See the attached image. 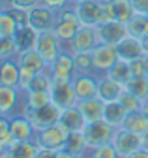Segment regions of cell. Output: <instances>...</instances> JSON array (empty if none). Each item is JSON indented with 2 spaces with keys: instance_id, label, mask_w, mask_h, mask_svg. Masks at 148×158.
I'll return each mask as SVG.
<instances>
[{
  "instance_id": "cell-53",
  "label": "cell",
  "mask_w": 148,
  "mask_h": 158,
  "mask_svg": "<svg viewBox=\"0 0 148 158\" xmlns=\"http://www.w3.org/2000/svg\"><path fill=\"white\" fill-rule=\"evenodd\" d=\"M75 158H88V154H86V156H75Z\"/></svg>"
},
{
  "instance_id": "cell-50",
  "label": "cell",
  "mask_w": 148,
  "mask_h": 158,
  "mask_svg": "<svg viewBox=\"0 0 148 158\" xmlns=\"http://www.w3.org/2000/svg\"><path fill=\"white\" fill-rule=\"evenodd\" d=\"M8 10V6H6V0H0V13L2 11H6Z\"/></svg>"
},
{
  "instance_id": "cell-42",
  "label": "cell",
  "mask_w": 148,
  "mask_h": 158,
  "mask_svg": "<svg viewBox=\"0 0 148 158\" xmlns=\"http://www.w3.org/2000/svg\"><path fill=\"white\" fill-rule=\"evenodd\" d=\"M41 4L43 6H47V8H53V10H62V8H66V6H69L71 2L69 0H41Z\"/></svg>"
},
{
  "instance_id": "cell-27",
  "label": "cell",
  "mask_w": 148,
  "mask_h": 158,
  "mask_svg": "<svg viewBox=\"0 0 148 158\" xmlns=\"http://www.w3.org/2000/svg\"><path fill=\"white\" fill-rule=\"evenodd\" d=\"M120 128H126L129 132H133V134H139L142 135L146 130H148V117L139 109V111H131V113H127L126 115V121Z\"/></svg>"
},
{
  "instance_id": "cell-2",
  "label": "cell",
  "mask_w": 148,
  "mask_h": 158,
  "mask_svg": "<svg viewBox=\"0 0 148 158\" xmlns=\"http://www.w3.org/2000/svg\"><path fill=\"white\" fill-rule=\"evenodd\" d=\"M116 128L111 126L107 121H94V123H86L84 128H83V134H84V139L88 143V149H96V147H101V145H107L113 139Z\"/></svg>"
},
{
  "instance_id": "cell-40",
  "label": "cell",
  "mask_w": 148,
  "mask_h": 158,
  "mask_svg": "<svg viewBox=\"0 0 148 158\" xmlns=\"http://www.w3.org/2000/svg\"><path fill=\"white\" fill-rule=\"evenodd\" d=\"M41 0H6L8 8H15V10H23V11H30L36 6H40Z\"/></svg>"
},
{
  "instance_id": "cell-33",
  "label": "cell",
  "mask_w": 148,
  "mask_h": 158,
  "mask_svg": "<svg viewBox=\"0 0 148 158\" xmlns=\"http://www.w3.org/2000/svg\"><path fill=\"white\" fill-rule=\"evenodd\" d=\"M107 75H109L111 79H115V81L122 83L124 87H126V83L129 81V79L133 77L131 68H129V62H127V60H122V58H118V62L107 72Z\"/></svg>"
},
{
  "instance_id": "cell-43",
  "label": "cell",
  "mask_w": 148,
  "mask_h": 158,
  "mask_svg": "<svg viewBox=\"0 0 148 158\" xmlns=\"http://www.w3.org/2000/svg\"><path fill=\"white\" fill-rule=\"evenodd\" d=\"M131 6H133L135 13L148 15V0H131Z\"/></svg>"
},
{
  "instance_id": "cell-16",
  "label": "cell",
  "mask_w": 148,
  "mask_h": 158,
  "mask_svg": "<svg viewBox=\"0 0 148 158\" xmlns=\"http://www.w3.org/2000/svg\"><path fill=\"white\" fill-rule=\"evenodd\" d=\"M126 87L115 79H111L107 73L99 75L98 79V98L103 104H111V102H118L120 96L124 94Z\"/></svg>"
},
{
  "instance_id": "cell-12",
  "label": "cell",
  "mask_w": 148,
  "mask_h": 158,
  "mask_svg": "<svg viewBox=\"0 0 148 158\" xmlns=\"http://www.w3.org/2000/svg\"><path fill=\"white\" fill-rule=\"evenodd\" d=\"M28 25L32 28H36L38 32L54 30V25H56V10L47 8L43 4L36 6L34 10L28 11Z\"/></svg>"
},
{
  "instance_id": "cell-48",
  "label": "cell",
  "mask_w": 148,
  "mask_h": 158,
  "mask_svg": "<svg viewBox=\"0 0 148 158\" xmlns=\"http://www.w3.org/2000/svg\"><path fill=\"white\" fill-rule=\"evenodd\" d=\"M141 111L148 117V98H146V100H142V104H141Z\"/></svg>"
},
{
  "instance_id": "cell-19",
  "label": "cell",
  "mask_w": 148,
  "mask_h": 158,
  "mask_svg": "<svg viewBox=\"0 0 148 158\" xmlns=\"http://www.w3.org/2000/svg\"><path fill=\"white\" fill-rule=\"evenodd\" d=\"M58 124L69 134V132H81V130L84 128L86 121H84L81 109H79L77 106H71V107H68V109H62V115H60Z\"/></svg>"
},
{
  "instance_id": "cell-51",
  "label": "cell",
  "mask_w": 148,
  "mask_h": 158,
  "mask_svg": "<svg viewBox=\"0 0 148 158\" xmlns=\"http://www.w3.org/2000/svg\"><path fill=\"white\" fill-rule=\"evenodd\" d=\"M0 158H6V151H2V149H0Z\"/></svg>"
},
{
  "instance_id": "cell-37",
  "label": "cell",
  "mask_w": 148,
  "mask_h": 158,
  "mask_svg": "<svg viewBox=\"0 0 148 158\" xmlns=\"http://www.w3.org/2000/svg\"><path fill=\"white\" fill-rule=\"evenodd\" d=\"M13 143V137L10 132V118L8 117H0V149L6 151Z\"/></svg>"
},
{
  "instance_id": "cell-10",
  "label": "cell",
  "mask_w": 148,
  "mask_h": 158,
  "mask_svg": "<svg viewBox=\"0 0 148 158\" xmlns=\"http://www.w3.org/2000/svg\"><path fill=\"white\" fill-rule=\"evenodd\" d=\"M49 94H51V102L60 109L77 106V94H75V89H73V79L71 81H53Z\"/></svg>"
},
{
  "instance_id": "cell-20",
  "label": "cell",
  "mask_w": 148,
  "mask_h": 158,
  "mask_svg": "<svg viewBox=\"0 0 148 158\" xmlns=\"http://www.w3.org/2000/svg\"><path fill=\"white\" fill-rule=\"evenodd\" d=\"M38 38H40V32L32 28L28 23L26 25H21L17 28L13 40H15V45H17V51L23 53V51H30V49H36V44H38Z\"/></svg>"
},
{
  "instance_id": "cell-23",
  "label": "cell",
  "mask_w": 148,
  "mask_h": 158,
  "mask_svg": "<svg viewBox=\"0 0 148 158\" xmlns=\"http://www.w3.org/2000/svg\"><path fill=\"white\" fill-rule=\"evenodd\" d=\"M19 81H21V68L15 58L0 62V85L19 89Z\"/></svg>"
},
{
  "instance_id": "cell-3",
  "label": "cell",
  "mask_w": 148,
  "mask_h": 158,
  "mask_svg": "<svg viewBox=\"0 0 148 158\" xmlns=\"http://www.w3.org/2000/svg\"><path fill=\"white\" fill-rule=\"evenodd\" d=\"M21 113L28 117V121L34 124L36 132H38V130L47 128V126L58 124L60 115H62V109L56 107L53 102H49L47 106H41V107H38V109H23Z\"/></svg>"
},
{
  "instance_id": "cell-46",
  "label": "cell",
  "mask_w": 148,
  "mask_h": 158,
  "mask_svg": "<svg viewBox=\"0 0 148 158\" xmlns=\"http://www.w3.org/2000/svg\"><path fill=\"white\" fill-rule=\"evenodd\" d=\"M141 141H142V149H144V151H148V130L141 135Z\"/></svg>"
},
{
  "instance_id": "cell-45",
  "label": "cell",
  "mask_w": 148,
  "mask_h": 158,
  "mask_svg": "<svg viewBox=\"0 0 148 158\" xmlns=\"http://www.w3.org/2000/svg\"><path fill=\"white\" fill-rule=\"evenodd\" d=\"M127 158H148V151H144V149H139L137 152H133L131 156H127Z\"/></svg>"
},
{
  "instance_id": "cell-11",
  "label": "cell",
  "mask_w": 148,
  "mask_h": 158,
  "mask_svg": "<svg viewBox=\"0 0 148 158\" xmlns=\"http://www.w3.org/2000/svg\"><path fill=\"white\" fill-rule=\"evenodd\" d=\"M23 109V90L0 85V117H13Z\"/></svg>"
},
{
  "instance_id": "cell-39",
  "label": "cell",
  "mask_w": 148,
  "mask_h": 158,
  "mask_svg": "<svg viewBox=\"0 0 148 158\" xmlns=\"http://www.w3.org/2000/svg\"><path fill=\"white\" fill-rule=\"evenodd\" d=\"M118 102L127 109V113H131V111H139V109H141V104H142L135 94L127 92V90H124V94L120 96V100H118Z\"/></svg>"
},
{
  "instance_id": "cell-24",
  "label": "cell",
  "mask_w": 148,
  "mask_h": 158,
  "mask_svg": "<svg viewBox=\"0 0 148 158\" xmlns=\"http://www.w3.org/2000/svg\"><path fill=\"white\" fill-rule=\"evenodd\" d=\"M40 147L34 139L32 141H13L6 149V158H36Z\"/></svg>"
},
{
  "instance_id": "cell-52",
  "label": "cell",
  "mask_w": 148,
  "mask_h": 158,
  "mask_svg": "<svg viewBox=\"0 0 148 158\" xmlns=\"http://www.w3.org/2000/svg\"><path fill=\"white\" fill-rule=\"evenodd\" d=\"M69 2H71V4H75V2H83V0H69Z\"/></svg>"
},
{
  "instance_id": "cell-8",
  "label": "cell",
  "mask_w": 148,
  "mask_h": 158,
  "mask_svg": "<svg viewBox=\"0 0 148 158\" xmlns=\"http://www.w3.org/2000/svg\"><path fill=\"white\" fill-rule=\"evenodd\" d=\"M98 44L99 42H98L96 28H92V27H81L77 30V34L64 45V49L68 53H71V55H75V53H92V49H94Z\"/></svg>"
},
{
  "instance_id": "cell-31",
  "label": "cell",
  "mask_w": 148,
  "mask_h": 158,
  "mask_svg": "<svg viewBox=\"0 0 148 158\" xmlns=\"http://www.w3.org/2000/svg\"><path fill=\"white\" fill-rule=\"evenodd\" d=\"M73 68H75V75L96 73L94 60H92V53H75L73 55Z\"/></svg>"
},
{
  "instance_id": "cell-36",
  "label": "cell",
  "mask_w": 148,
  "mask_h": 158,
  "mask_svg": "<svg viewBox=\"0 0 148 158\" xmlns=\"http://www.w3.org/2000/svg\"><path fill=\"white\" fill-rule=\"evenodd\" d=\"M17 45L15 40L11 36H0V62L2 60H10V58L17 56Z\"/></svg>"
},
{
  "instance_id": "cell-15",
  "label": "cell",
  "mask_w": 148,
  "mask_h": 158,
  "mask_svg": "<svg viewBox=\"0 0 148 158\" xmlns=\"http://www.w3.org/2000/svg\"><path fill=\"white\" fill-rule=\"evenodd\" d=\"M49 72L53 75V81H71L75 77V68H73V55L66 49L58 55V58L49 66Z\"/></svg>"
},
{
  "instance_id": "cell-21",
  "label": "cell",
  "mask_w": 148,
  "mask_h": 158,
  "mask_svg": "<svg viewBox=\"0 0 148 158\" xmlns=\"http://www.w3.org/2000/svg\"><path fill=\"white\" fill-rule=\"evenodd\" d=\"M17 64H19L21 70H26V72H32V73H40L47 68L45 60L40 56V53L36 49H30V51H23V53H17L15 56Z\"/></svg>"
},
{
  "instance_id": "cell-6",
  "label": "cell",
  "mask_w": 148,
  "mask_h": 158,
  "mask_svg": "<svg viewBox=\"0 0 148 158\" xmlns=\"http://www.w3.org/2000/svg\"><path fill=\"white\" fill-rule=\"evenodd\" d=\"M73 10L77 11L83 27L96 28L101 23V17H103V0H83V2H75Z\"/></svg>"
},
{
  "instance_id": "cell-47",
  "label": "cell",
  "mask_w": 148,
  "mask_h": 158,
  "mask_svg": "<svg viewBox=\"0 0 148 158\" xmlns=\"http://www.w3.org/2000/svg\"><path fill=\"white\" fill-rule=\"evenodd\" d=\"M58 158H75V156L69 154L68 151H64V149H62V151H58Z\"/></svg>"
},
{
  "instance_id": "cell-5",
  "label": "cell",
  "mask_w": 148,
  "mask_h": 158,
  "mask_svg": "<svg viewBox=\"0 0 148 158\" xmlns=\"http://www.w3.org/2000/svg\"><path fill=\"white\" fill-rule=\"evenodd\" d=\"M111 145L115 147V151H116V154L120 158H127V156H131L133 152H137L139 149H142L141 135L129 132L126 128H116L113 139H111Z\"/></svg>"
},
{
  "instance_id": "cell-32",
  "label": "cell",
  "mask_w": 148,
  "mask_h": 158,
  "mask_svg": "<svg viewBox=\"0 0 148 158\" xmlns=\"http://www.w3.org/2000/svg\"><path fill=\"white\" fill-rule=\"evenodd\" d=\"M126 90L135 94L141 102L146 100V98H148V77L146 75H133L126 83Z\"/></svg>"
},
{
  "instance_id": "cell-38",
  "label": "cell",
  "mask_w": 148,
  "mask_h": 158,
  "mask_svg": "<svg viewBox=\"0 0 148 158\" xmlns=\"http://www.w3.org/2000/svg\"><path fill=\"white\" fill-rule=\"evenodd\" d=\"M88 158H120V156L116 154L113 145L107 143V145H101V147H96V149H90Z\"/></svg>"
},
{
  "instance_id": "cell-18",
  "label": "cell",
  "mask_w": 148,
  "mask_h": 158,
  "mask_svg": "<svg viewBox=\"0 0 148 158\" xmlns=\"http://www.w3.org/2000/svg\"><path fill=\"white\" fill-rule=\"evenodd\" d=\"M116 51H118V56L122 58V60H127V62H131V60H135V58H141V56L146 55L142 40L133 38V36H126L116 45Z\"/></svg>"
},
{
  "instance_id": "cell-28",
  "label": "cell",
  "mask_w": 148,
  "mask_h": 158,
  "mask_svg": "<svg viewBox=\"0 0 148 158\" xmlns=\"http://www.w3.org/2000/svg\"><path fill=\"white\" fill-rule=\"evenodd\" d=\"M51 102V94L45 90H25L23 92V109H38ZM21 109V111H23Z\"/></svg>"
},
{
  "instance_id": "cell-25",
  "label": "cell",
  "mask_w": 148,
  "mask_h": 158,
  "mask_svg": "<svg viewBox=\"0 0 148 158\" xmlns=\"http://www.w3.org/2000/svg\"><path fill=\"white\" fill-rule=\"evenodd\" d=\"M64 151H68L73 156H86L88 154V143L84 139V134L81 132H69L66 137V143H64Z\"/></svg>"
},
{
  "instance_id": "cell-26",
  "label": "cell",
  "mask_w": 148,
  "mask_h": 158,
  "mask_svg": "<svg viewBox=\"0 0 148 158\" xmlns=\"http://www.w3.org/2000/svg\"><path fill=\"white\" fill-rule=\"evenodd\" d=\"M126 115H127V109L120 104V102H111V104H105V111H103V121H107L111 126L115 128H120L126 121Z\"/></svg>"
},
{
  "instance_id": "cell-54",
  "label": "cell",
  "mask_w": 148,
  "mask_h": 158,
  "mask_svg": "<svg viewBox=\"0 0 148 158\" xmlns=\"http://www.w3.org/2000/svg\"><path fill=\"white\" fill-rule=\"evenodd\" d=\"M146 77H148V64H146Z\"/></svg>"
},
{
  "instance_id": "cell-29",
  "label": "cell",
  "mask_w": 148,
  "mask_h": 158,
  "mask_svg": "<svg viewBox=\"0 0 148 158\" xmlns=\"http://www.w3.org/2000/svg\"><path fill=\"white\" fill-rule=\"evenodd\" d=\"M126 28H127V36L142 40L148 34V15L133 13L131 17H129V21L126 23Z\"/></svg>"
},
{
  "instance_id": "cell-13",
  "label": "cell",
  "mask_w": 148,
  "mask_h": 158,
  "mask_svg": "<svg viewBox=\"0 0 148 158\" xmlns=\"http://www.w3.org/2000/svg\"><path fill=\"white\" fill-rule=\"evenodd\" d=\"M96 34H98V42L99 44L118 45L122 40L127 36V28H126V23L107 21V23H99L96 27Z\"/></svg>"
},
{
  "instance_id": "cell-41",
  "label": "cell",
  "mask_w": 148,
  "mask_h": 158,
  "mask_svg": "<svg viewBox=\"0 0 148 158\" xmlns=\"http://www.w3.org/2000/svg\"><path fill=\"white\" fill-rule=\"evenodd\" d=\"M146 64H148V55L135 58V60L129 62V68H131L133 75H146Z\"/></svg>"
},
{
  "instance_id": "cell-7",
  "label": "cell",
  "mask_w": 148,
  "mask_h": 158,
  "mask_svg": "<svg viewBox=\"0 0 148 158\" xmlns=\"http://www.w3.org/2000/svg\"><path fill=\"white\" fill-rule=\"evenodd\" d=\"M66 137H68V132H66L60 124H53V126H47V128H43V130H38V132H36L34 141L38 143L40 149L62 151V149H64V143H66Z\"/></svg>"
},
{
  "instance_id": "cell-30",
  "label": "cell",
  "mask_w": 148,
  "mask_h": 158,
  "mask_svg": "<svg viewBox=\"0 0 148 158\" xmlns=\"http://www.w3.org/2000/svg\"><path fill=\"white\" fill-rule=\"evenodd\" d=\"M107 4L111 8V13H113L115 21H120V23H127L129 17L135 13L131 0H107Z\"/></svg>"
},
{
  "instance_id": "cell-17",
  "label": "cell",
  "mask_w": 148,
  "mask_h": 158,
  "mask_svg": "<svg viewBox=\"0 0 148 158\" xmlns=\"http://www.w3.org/2000/svg\"><path fill=\"white\" fill-rule=\"evenodd\" d=\"M98 79H99L98 73L73 77V89H75V94H77V102L98 96Z\"/></svg>"
},
{
  "instance_id": "cell-14",
  "label": "cell",
  "mask_w": 148,
  "mask_h": 158,
  "mask_svg": "<svg viewBox=\"0 0 148 158\" xmlns=\"http://www.w3.org/2000/svg\"><path fill=\"white\" fill-rule=\"evenodd\" d=\"M10 132L13 141H32L36 137V128L23 113H15L10 117Z\"/></svg>"
},
{
  "instance_id": "cell-1",
  "label": "cell",
  "mask_w": 148,
  "mask_h": 158,
  "mask_svg": "<svg viewBox=\"0 0 148 158\" xmlns=\"http://www.w3.org/2000/svg\"><path fill=\"white\" fill-rule=\"evenodd\" d=\"M81 21H79V15L77 11L73 10V4L62 8L56 11V25H54V34H56L60 40H62V44L66 45L69 40L77 34V30L81 28Z\"/></svg>"
},
{
  "instance_id": "cell-34",
  "label": "cell",
  "mask_w": 148,
  "mask_h": 158,
  "mask_svg": "<svg viewBox=\"0 0 148 158\" xmlns=\"http://www.w3.org/2000/svg\"><path fill=\"white\" fill-rule=\"evenodd\" d=\"M19 27H21V25L17 23V19H15L8 10L0 13V36H11V38H13Z\"/></svg>"
},
{
  "instance_id": "cell-55",
  "label": "cell",
  "mask_w": 148,
  "mask_h": 158,
  "mask_svg": "<svg viewBox=\"0 0 148 158\" xmlns=\"http://www.w3.org/2000/svg\"><path fill=\"white\" fill-rule=\"evenodd\" d=\"M103 2H107V0H103Z\"/></svg>"
},
{
  "instance_id": "cell-35",
  "label": "cell",
  "mask_w": 148,
  "mask_h": 158,
  "mask_svg": "<svg viewBox=\"0 0 148 158\" xmlns=\"http://www.w3.org/2000/svg\"><path fill=\"white\" fill-rule=\"evenodd\" d=\"M51 85H53V75H51L49 68H45L43 72H40V73L34 75L32 83H30V89L32 90H45V92H49L51 90Z\"/></svg>"
},
{
  "instance_id": "cell-44",
  "label": "cell",
  "mask_w": 148,
  "mask_h": 158,
  "mask_svg": "<svg viewBox=\"0 0 148 158\" xmlns=\"http://www.w3.org/2000/svg\"><path fill=\"white\" fill-rule=\"evenodd\" d=\"M36 158H58V151H53V149H40Z\"/></svg>"
},
{
  "instance_id": "cell-4",
  "label": "cell",
  "mask_w": 148,
  "mask_h": 158,
  "mask_svg": "<svg viewBox=\"0 0 148 158\" xmlns=\"http://www.w3.org/2000/svg\"><path fill=\"white\" fill-rule=\"evenodd\" d=\"M36 51L40 53V56L45 60L47 68L56 60L58 55L64 51V44L62 40L54 34L53 30L49 32H40V38H38V44H36Z\"/></svg>"
},
{
  "instance_id": "cell-9",
  "label": "cell",
  "mask_w": 148,
  "mask_h": 158,
  "mask_svg": "<svg viewBox=\"0 0 148 158\" xmlns=\"http://www.w3.org/2000/svg\"><path fill=\"white\" fill-rule=\"evenodd\" d=\"M118 51L116 45H107V44H98L94 49H92V60H94V68L98 75L107 73L111 68H113L118 62Z\"/></svg>"
},
{
  "instance_id": "cell-22",
  "label": "cell",
  "mask_w": 148,
  "mask_h": 158,
  "mask_svg": "<svg viewBox=\"0 0 148 158\" xmlns=\"http://www.w3.org/2000/svg\"><path fill=\"white\" fill-rule=\"evenodd\" d=\"M77 107L81 109L83 117L86 123H94V121H101L103 118V111H105V104L99 100L98 96L94 98H86V100H79Z\"/></svg>"
},
{
  "instance_id": "cell-49",
  "label": "cell",
  "mask_w": 148,
  "mask_h": 158,
  "mask_svg": "<svg viewBox=\"0 0 148 158\" xmlns=\"http://www.w3.org/2000/svg\"><path fill=\"white\" fill-rule=\"evenodd\" d=\"M142 45H144V51H146V55H148V34L142 38Z\"/></svg>"
}]
</instances>
